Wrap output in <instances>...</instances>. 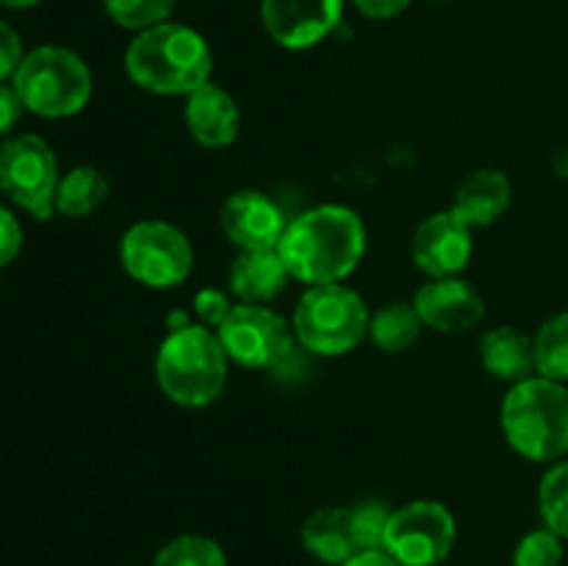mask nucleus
<instances>
[{"instance_id":"7ed1b4c3","label":"nucleus","mask_w":568,"mask_h":566,"mask_svg":"<svg viewBox=\"0 0 568 566\" xmlns=\"http://www.w3.org/2000/svg\"><path fill=\"white\" fill-rule=\"evenodd\" d=\"M499 422L527 461H560L568 453V388L541 375L527 377L505 394Z\"/></svg>"},{"instance_id":"c756f323","label":"nucleus","mask_w":568,"mask_h":566,"mask_svg":"<svg viewBox=\"0 0 568 566\" xmlns=\"http://www.w3.org/2000/svg\"><path fill=\"white\" fill-rule=\"evenodd\" d=\"M22 228L6 205H0V266H9L20 255Z\"/></svg>"},{"instance_id":"a878e982","label":"nucleus","mask_w":568,"mask_h":566,"mask_svg":"<svg viewBox=\"0 0 568 566\" xmlns=\"http://www.w3.org/2000/svg\"><path fill=\"white\" fill-rule=\"evenodd\" d=\"M105 14L128 31H148L161 26L175 9V0H103Z\"/></svg>"},{"instance_id":"aec40b11","label":"nucleus","mask_w":568,"mask_h":566,"mask_svg":"<svg viewBox=\"0 0 568 566\" xmlns=\"http://www.w3.org/2000/svg\"><path fill=\"white\" fill-rule=\"evenodd\" d=\"M105 198H109V178L98 166H72L59 181L55 211L72 216V220H81V216L94 214L105 203Z\"/></svg>"},{"instance_id":"bb28decb","label":"nucleus","mask_w":568,"mask_h":566,"mask_svg":"<svg viewBox=\"0 0 568 566\" xmlns=\"http://www.w3.org/2000/svg\"><path fill=\"white\" fill-rule=\"evenodd\" d=\"M564 564V544L552 530H532L516 544L514 566H560Z\"/></svg>"},{"instance_id":"7c9ffc66","label":"nucleus","mask_w":568,"mask_h":566,"mask_svg":"<svg viewBox=\"0 0 568 566\" xmlns=\"http://www.w3.org/2000/svg\"><path fill=\"white\" fill-rule=\"evenodd\" d=\"M22 111H26V105H22L17 89L0 83V137H6L20 122Z\"/></svg>"},{"instance_id":"39448f33","label":"nucleus","mask_w":568,"mask_h":566,"mask_svg":"<svg viewBox=\"0 0 568 566\" xmlns=\"http://www.w3.org/2000/svg\"><path fill=\"white\" fill-rule=\"evenodd\" d=\"M11 87L31 114L61 120L78 114L89 103L92 72L72 50L44 44L26 53L20 70L11 78Z\"/></svg>"},{"instance_id":"5701e85b","label":"nucleus","mask_w":568,"mask_h":566,"mask_svg":"<svg viewBox=\"0 0 568 566\" xmlns=\"http://www.w3.org/2000/svg\"><path fill=\"white\" fill-rule=\"evenodd\" d=\"M538 508L547 530L568 538V461L555 464L538 486Z\"/></svg>"},{"instance_id":"423d86ee","label":"nucleus","mask_w":568,"mask_h":566,"mask_svg":"<svg viewBox=\"0 0 568 566\" xmlns=\"http://www.w3.org/2000/svg\"><path fill=\"white\" fill-rule=\"evenodd\" d=\"M364 297L342 283L308 286L294 309V336L316 355H344L369 336Z\"/></svg>"},{"instance_id":"ddd939ff","label":"nucleus","mask_w":568,"mask_h":566,"mask_svg":"<svg viewBox=\"0 0 568 566\" xmlns=\"http://www.w3.org/2000/svg\"><path fill=\"white\" fill-rule=\"evenodd\" d=\"M220 222L239 250H277L288 228L281 205L255 189L233 192L222 205Z\"/></svg>"},{"instance_id":"6e6552de","label":"nucleus","mask_w":568,"mask_h":566,"mask_svg":"<svg viewBox=\"0 0 568 566\" xmlns=\"http://www.w3.org/2000/svg\"><path fill=\"white\" fill-rule=\"evenodd\" d=\"M59 181V161L42 137L17 133L0 144V189L31 216H53Z\"/></svg>"},{"instance_id":"cd10ccee","label":"nucleus","mask_w":568,"mask_h":566,"mask_svg":"<svg viewBox=\"0 0 568 566\" xmlns=\"http://www.w3.org/2000/svg\"><path fill=\"white\" fill-rule=\"evenodd\" d=\"M231 309L233 305L227 303V297L220 289H200L194 294V311H197L205 327H220L227 320V314H231Z\"/></svg>"},{"instance_id":"1a4fd4ad","label":"nucleus","mask_w":568,"mask_h":566,"mask_svg":"<svg viewBox=\"0 0 568 566\" xmlns=\"http://www.w3.org/2000/svg\"><path fill=\"white\" fill-rule=\"evenodd\" d=\"M455 516L436 499H416L392 514L386 530V553L403 566H436L453 553Z\"/></svg>"},{"instance_id":"2eb2a0df","label":"nucleus","mask_w":568,"mask_h":566,"mask_svg":"<svg viewBox=\"0 0 568 566\" xmlns=\"http://www.w3.org/2000/svg\"><path fill=\"white\" fill-rule=\"evenodd\" d=\"M186 128L192 139L203 148H227L236 142L239 128V105L231 94L216 83H203L186 94Z\"/></svg>"},{"instance_id":"4468645a","label":"nucleus","mask_w":568,"mask_h":566,"mask_svg":"<svg viewBox=\"0 0 568 566\" xmlns=\"http://www.w3.org/2000/svg\"><path fill=\"white\" fill-rule=\"evenodd\" d=\"M414 309L427 327L442 333L471 331L486 316L480 294L460 277H433L416 292Z\"/></svg>"},{"instance_id":"412c9836","label":"nucleus","mask_w":568,"mask_h":566,"mask_svg":"<svg viewBox=\"0 0 568 566\" xmlns=\"http://www.w3.org/2000/svg\"><path fill=\"white\" fill-rule=\"evenodd\" d=\"M422 325L414 303H388L369 320V336L383 353H405L416 344Z\"/></svg>"},{"instance_id":"f8f14e48","label":"nucleus","mask_w":568,"mask_h":566,"mask_svg":"<svg viewBox=\"0 0 568 566\" xmlns=\"http://www.w3.org/2000/svg\"><path fill=\"white\" fill-rule=\"evenodd\" d=\"M410 259L425 275L455 277L471 259V228L453 211H438L416 228Z\"/></svg>"},{"instance_id":"9d476101","label":"nucleus","mask_w":568,"mask_h":566,"mask_svg":"<svg viewBox=\"0 0 568 566\" xmlns=\"http://www.w3.org/2000/svg\"><path fill=\"white\" fill-rule=\"evenodd\" d=\"M216 336L231 361L247 370H270L292 353L294 327L266 305L242 303L233 305Z\"/></svg>"},{"instance_id":"dca6fc26","label":"nucleus","mask_w":568,"mask_h":566,"mask_svg":"<svg viewBox=\"0 0 568 566\" xmlns=\"http://www.w3.org/2000/svg\"><path fill=\"white\" fill-rule=\"evenodd\" d=\"M288 266L277 250H242L227 272L231 292L242 303H270L286 289Z\"/></svg>"},{"instance_id":"c85d7f7f","label":"nucleus","mask_w":568,"mask_h":566,"mask_svg":"<svg viewBox=\"0 0 568 566\" xmlns=\"http://www.w3.org/2000/svg\"><path fill=\"white\" fill-rule=\"evenodd\" d=\"M22 59H26V53H22L20 33H17L9 22L0 20V83L14 78Z\"/></svg>"},{"instance_id":"4be33fe9","label":"nucleus","mask_w":568,"mask_h":566,"mask_svg":"<svg viewBox=\"0 0 568 566\" xmlns=\"http://www.w3.org/2000/svg\"><path fill=\"white\" fill-rule=\"evenodd\" d=\"M536 372L547 381H568V311L555 314L538 327L536 338Z\"/></svg>"},{"instance_id":"6ab92c4d","label":"nucleus","mask_w":568,"mask_h":566,"mask_svg":"<svg viewBox=\"0 0 568 566\" xmlns=\"http://www.w3.org/2000/svg\"><path fill=\"white\" fill-rule=\"evenodd\" d=\"M303 547L308 549L314 558L322 564L342 566L353 558L355 536H353V519H349V508H320L303 522Z\"/></svg>"},{"instance_id":"473e14b6","label":"nucleus","mask_w":568,"mask_h":566,"mask_svg":"<svg viewBox=\"0 0 568 566\" xmlns=\"http://www.w3.org/2000/svg\"><path fill=\"white\" fill-rule=\"evenodd\" d=\"M342 566H403L386 553V549H372V553H355L347 564Z\"/></svg>"},{"instance_id":"b1692460","label":"nucleus","mask_w":568,"mask_h":566,"mask_svg":"<svg viewBox=\"0 0 568 566\" xmlns=\"http://www.w3.org/2000/svg\"><path fill=\"white\" fill-rule=\"evenodd\" d=\"M153 566H227V558L214 538L178 536L159 549Z\"/></svg>"},{"instance_id":"393cba45","label":"nucleus","mask_w":568,"mask_h":566,"mask_svg":"<svg viewBox=\"0 0 568 566\" xmlns=\"http://www.w3.org/2000/svg\"><path fill=\"white\" fill-rule=\"evenodd\" d=\"M394 511L381 499H366L349 508V519H353V536L355 549L358 553H372V549L386 547V530L392 522Z\"/></svg>"},{"instance_id":"20e7f679","label":"nucleus","mask_w":568,"mask_h":566,"mask_svg":"<svg viewBox=\"0 0 568 566\" xmlns=\"http://www.w3.org/2000/svg\"><path fill=\"white\" fill-rule=\"evenodd\" d=\"M155 377L172 403L205 408L227 381V353L211 327H175L155 355Z\"/></svg>"},{"instance_id":"f3484780","label":"nucleus","mask_w":568,"mask_h":566,"mask_svg":"<svg viewBox=\"0 0 568 566\" xmlns=\"http://www.w3.org/2000/svg\"><path fill=\"white\" fill-rule=\"evenodd\" d=\"M510 205V181L499 170H477L458 186L453 200V214L464 225L475 228L494 225Z\"/></svg>"},{"instance_id":"f03ea898","label":"nucleus","mask_w":568,"mask_h":566,"mask_svg":"<svg viewBox=\"0 0 568 566\" xmlns=\"http://www.w3.org/2000/svg\"><path fill=\"white\" fill-rule=\"evenodd\" d=\"M214 59L197 31L178 22L139 31L125 50V72L136 87L155 94H192L209 83Z\"/></svg>"},{"instance_id":"9b49d317","label":"nucleus","mask_w":568,"mask_h":566,"mask_svg":"<svg viewBox=\"0 0 568 566\" xmlns=\"http://www.w3.org/2000/svg\"><path fill=\"white\" fill-rule=\"evenodd\" d=\"M342 0H261L266 33L286 50L320 44L342 22Z\"/></svg>"},{"instance_id":"0eeeda50","label":"nucleus","mask_w":568,"mask_h":566,"mask_svg":"<svg viewBox=\"0 0 568 566\" xmlns=\"http://www.w3.org/2000/svg\"><path fill=\"white\" fill-rule=\"evenodd\" d=\"M122 270L148 289L181 286L194 266L192 242L170 222H136L120 242Z\"/></svg>"},{"instance_id":"72a5a7b5","label":"nucleus","mask_w":568,"mask_h":566,"mask_svg":"<svg viewBox=\"0 0 568 566\" xmlns=\"http://www.w3.org/2000/svg\"><path fill=\"white\" fill-rule=\"evenodd\" d=\"M37 3H42V0H0V6H6V9H31Z\"/></svg>"},{"instance_id":"2f4dec72","label":"nucleus","mask_w":568,"mask_h":566,"mask_svg":"<svg viewBox=\"0 0 568 566\" xmlns=\"http://www.w3.org/2000/svg\"><path fill=\"white\" fill-rule=\"evenodd\" d=\"M410 6V0H355V9L369 20H392L403 14Z\"/></svg>"},{"instance_id":"f257e3e1","label":"nucleus","mask_w":568,"mask_h":566,"mask_svg":"<svg viewBox=\"0 0 568 566\" xmlns=\"http://www.w3.org/2000/svg\"><path fill=\"white\" fill-rule=\"evenodd\" d=\"M277 253L297 281L338 283L364 259L366 228L347 205H316L288 222Z\"/></svg>"},{"instance_id":"a211bd4d","label":"nucleus","mask_w":568,"mask_h":566,"mask_svg":"<svg viewBox=\"0 0 568 566\" xmlns=\"http://www.w3.org/2000/svg\"><path fill=\"white\" fill-rule=\"evenodd\" d=\"M480 358L486 372H491L497 381L516 386L536 372V344L519 327L499 325L483 336Z\"/></svg>"}]
</instances>
